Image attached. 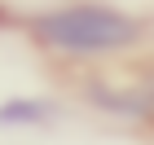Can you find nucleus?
<instances>
[{"label": "nucleus", "instance_id": "obj_1", "mask_svg": "<svg viewBox=\"0 0 154 145\" xmlns=\"http://www.w3.org/2000/svg\"><path fill=\"white\" fill-rule=\"evenodd\" d=\"M35 40L62 57H110L141 40V22L110 5H66L35 18Z\"/></svg>", "mask_w": 154, "mask_h": 145}, {"label": "nucleus", "instance_id": "obj_2", "mask_svg": "<svg viewBox=\"0 0 154 145\" xmlns=\"http://www.w3.org/2000/svg\"><path fill=\"white\" fill-rule=\"evenodd\" d=\"M57 119V106L44 101V97H13L0 106V123L5 128H40V123Z\"/></svg>", "mask_w": 154, "mask_h": 145}]
</instances>
